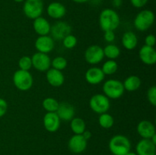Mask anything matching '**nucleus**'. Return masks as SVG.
Masks as SVG:
<instances>
[{
  "label": "nucleus",
  "instance_id": "nucleus-1",
  "mask_svg": "<svg viewBox=\"0 0 156 155\" xmlns=\"http://www.w3.org/2000/svg\"><path fill=\"white\" fill-rule=\"evenodd\" d=\"M101 29L105 31L113 30L118 28L120 24V18L118 13L112 9H105L101 12L98 19Z\"/></svg>",
  "mask_w": 156,
  "mask_h": 155
},
{
  "label": "nucleus",
  "instance_id": "nucleus-2",
  "mask_svg": "<svg viewBox=\"0 0 156 155\" xmlns=\"http://www.w3.org/2000/svg\"><path fill=\"white\" fill-rule=\"evenodd\" d=\"M108 147L113 155H126L130 151L131 143L125 135H116L110 139Z\"/></svg>",
  "mask_w": 156,
  "mask_h": 155
},
{
  "label": "nucleus",
  "instance_id": "nucleus-3",
  "mask_svg": "<svg viewBox=\"0 0 156 155\" xmlns=\"http://www.w3.org/2000/svg\"><path fill=\"white\" fill-rule=\"evenodd\" d=\"M15 88L21 91H27L32 88L34 78L29 71L18 69L15 71L12 77Z\"/></svg>",
  "mask_w": 156,
  "mask_h": 155
},
{
  "label": "nucleus",
  "instance_id": "nucleus-4",
  "mask_svg": "<svg viewBox=\"0 0 156 155\" xmlns=\"http://www.w3.org/2000/svg\"><path fill=\"white\" fill-rule=\"evenodd\" d=\"M155 15L149 9L140 11L134 18L133 24L137 30L141 32L147 31L154 24Z\"/></svg>",
  "mask_w": 156,
  "mask_h": 155
},
{
  "label": "nucleus",
  "instance_id": "nucleus-5",
  "mask_svg": "<svg viewBox=\"0 0 156 155\" xmlns=\"http://www.w3.org/2000/svg\"><path fill=\"white\" fill-rule=\"evenodd\" d=\"M102 89L104 94L108 98L113 100L120 98L125 91L123 82L117 79H108L104 83Z\"/></svg>",
  "mask_w": 156,
  "mask_h": 155
},
{
  "label": "nucleus",
  "instance_id": "nucleus-6",
  "mask_svg": "<svg viewBox=\"0 0 156 155\" xmlns=\"http://www.w3.org/2000/svg\"><path fill=\"white\" fill-rule=\"evenodd\" d=\"M44 4L43 0H24L23 12L27 18L34 20L41 17L44 12Z\"/></svg>",
  "mask_w": 156,
  "mask_h": 155
},
{
  "label": "nucleus",
  "instance_id": "nucleus-7",
  "mask_svg": "<svg viewBox=\"0 0 156 155\" xmlns=\"http://www.w3.org/2000/svg\"><path fill=\"white\" fill-rule=\"evenodd\" d=\"M89 106L91 110L98 114L108 112L111 107L110 99L104 94H94L90 98Z\"/></svg>",
  "mask_w": 156,
  "mask_h": 155
},
{
  "label": "nucleus",
  "instance_id": "nucleus-8",
  "mask_svg": "<svg viewBox=\"0 0 156 155\" xmlns=\"http://www.w3.org/2000/svg\"><path fill=\"white\" fill-rule=\"evenodd\" d=\"M32 67L37 71L45 72L51 66V59L48 54L37 52L31 56Z\"/></svg>",
  "mask_w": 156,
  "mask_h": 155
},
{
  "label": "nucleus",
  "instance_id": "nucleus-9",
  "mask_svg": "<svg viewBox=\"0 0 156 155\" xmlns=\"http://www.w3.org/2000/svg\"><path fill=\"white\" fill-rule=\"evenodd\" d=\"M72 33V27L66 21H57L51 26L50 33L51 37L56 40H62L65 36Z\"/></svg>",
  "mask_w": 156,
  "mask_h": 155
},
{
  "label": "nucleus",
  "instance_id": "nucleus-10",
  "mask_svg": "<svg viewBox=\"0 0 156 155\" xmlns=\"http://www.w3.org/2000/svg\"><path fill=\"white\" fill-rule=\"evenodd\" d=\"M85 59L90 65H97L105 58L103 48L98 45L89 46L85 52Z\"/></svg>",
  "mask_w": 156,
  "mask_h": 155
},
{
  "label": "nucleus",
  "instance_id": "nucleus-11",
  "mask_svg": "<svg viewBox=\"0 0 156 155\" xmlns=\"http://www.w3.org/2000/svg\"><path fill=\"white\" fill-rule=\"evenodd\" d=\"M88 145V141L82 135H73L68 141L69 150L73 153H81L85 151Z\"/></svg>",
  "mask_w": 156,
  "mask_h": 155
},
{
  "label": "nucleus",
  "instance_id": "nucleus-12",
  "mask_svg": "<svg viewBox=\"0 0 156 155\" xmlns=\"http://www.w3.org/2000/svg\"><path fill=\"white\" fill-rule=\"evenodd\" d=\"M54 40L49 35L39 36L34 42V47L39 53L48 54L54 48Z\"/></svg>",
  "mask_w": 156,
  "mask_h": 155
},
{
  "label": "nucleus",
  "instance_id": "nucleus-13",
  "mask_svg": "<svg viewBox=\"0 0 156 155\" xmlns=\"http://www.w3.org/2000/svg\"><path fill=\"white\" fill-rule=\"evenodd\" d=\"M61 120L56 112H47L43 119V124L46 130L50 133H54L60 127Z\"/></svg>",
  "mask_w": 156,
  "mask_h": 155
},
{
  "label": "nucleus",
  "instance_id": "nucleus-14",
  "mask_svg": "<svg viewBox=\"0 0 156 155\" xmlns=\"http://www.w3.org/2000/svg\"><path fill=\"white\" fill-rule=\"evenodd\" d=\"M56 113L60 119V120L66 122H70L75 117V107L73 105L68 102H62L59 103V106Z\"/></svg>",
  "mask_w": 156,
  "mask_h": 155
},
{
  "label": "nucleus",
  "instance_id": "nucleus-15",
  "mask_svg": "<svg viewBox=\"0 0 156 155\" xmlns=\"http://www.w3.org/2000/svg\"><path fill=\"white\" fill-rule=\"evenodd\" d=\"M105 78V74L101 68L98 67H91L86 71L85 78L87 83L91 85H97L101 83Z\"/></svg>",
  "mask_w": 156,
  "mask_h": 155
},
{
  "label": "nucleus",
  "instance_id": "nucleus-16",
  "mask_svg": "<svg viewBox=\"0 0 156 155\" xmlns=\"http://www.w3.org/2000/svg\"><path fill=\"white\" fill-rule=\"evenodd\" d=\"M46 72V79L50 86L59 88L64 84L65 76L62 71L52 68L47 70Z\"/></svg>",
  "mask_w": 156,
  "mask_h": 155
},
{
  "label": "nucleus",
  "instance_id": "nucleus-17",
  "mask_svg": "<svg viewBox=\"0 0 156 155\" xmlns=\"http://www.w3.org/2000/svg\"><path fill=\"white\" fill-rule=\"evenodd\" d=\"M139 57L145 65H153L156 62V51L155 48L143 45L139 51Z\"/></svg>",
  "mask_w": 156,
  "mask_h": 155
},
{
  "label": "nucleus",
  "instance_id": "nucleus-18",
  "mask_svg": "<svg viewBox=\"0 0 156 155\" xmlns=\"http://www.w3.org/2000/svg\"><path fill=\"white\" fill-rule=\"evenodd\" d=\"M137 133L141 138L145 139H150L155 135V127L152 122L149 120H142L136 126Z\"/></svg>",
  "mask_w": 156,
  "mask_h": 155
},
{
  "label": "nucleus",
  "instance_id": "nucleus-19",
  "mask_svg": "<svg viewBox=\"0 0 156 155\" xmlns=\"http://www.w3.org/2000/svg\"><path fill=\"white\" fill-rule=\"evenodd\" d=\"M136 153L137 155H155L156 145L150 139L143 138L136 145Z\"/></svg>",
  "mask_w": 156,
  "mask_h": 155
},
{
  "label": "nucleus",
  "instance_id": "nucleus-20",
  "mask_svg": "<svg viewBox=\"0 0 156 155\" xmlns=\"http://www.w3.org/2000/svg\"><path fill=\"white\" fill-rule=\"evenodd\" d=\"M47 12L49 17L53 19L59 20L63 18L66 14L65 5L59 2H53L50 3L47 8Z\"/></svg>",
  "mask_w": 156,
  "mask_h": 155
},
{
  "label": "nucleus",
  "instance_id": "nucleus-21",
  "mask_svg": "<svg viewBox=\"0 0 156 155\" xmlns=\"http://www.w3.org/2000/svg\"><path fill=\"white\" fill-rule=\"evenodd\" d=\"M33 21V28L37 34L39 36H45L50 33L51 25L45 18L41 16Z\"/></svg>",
  "mask_w": 156,
  "mask_h": 155
},
{
  "label": "nucleus",
  "instance_id": "nucleus-22",
  "mask_svg": "<svg viewBox=\"0 0 156 155\" xmlns=\"http://www.w3.org/2000/svg\"><path fill=\"white\" fill-rule=\"evenodd\" d=\"M121 43L126 50H133L138 45V37L134 32L126 31L123 34Z\"/></svg>",
  "mask_w": 156,
  "mask_h": 155
},
{
  "label": "nucleus",
  "instance_id": "nucleus-23",
  "mask_svg": "<svg viewBox=\"0 0 156 155\" xmlns=\"http://www.w3.org/2000/svg\"><path fill=\"white\" fill-rule=\"evenodd\" d=\"M141 84L142 81L140 78L139 76L135 75V74L128 76L125 79L124 81L123 82L124 90L128 91V92H134V91H136L141 87Z\"/></svg>",
  "mask_w": 156,
  "mask_h": 155
},
{
  "label": "nucleus",
  "instance_id": "nucleus-24",
  "mask_svg": "<svg viewBox=\"0 0 156 155\" xmlns=\"http://www.w3.org/2000/svg\"><path fill=\"white\" fill-rule=\"evenodd\" d=\"M70 129L74 135H82L86 130L85 120L80 117H74L70 121Z\"/></svg>",
  "mask_w": 156,
  "mask_h": 155
},
{
  "label": "nucleus",
  "instance_id": "nucleus-25",
  "mask_svg": "<svg viewBox=\"0 0 156 155\" xmlns=\"http://www.w3.org/2000/svg\"><path fill=\"white\" fill-rule=\"evenodd\" d=\"M104 55L105 57H107L108 59H117L120 55V50L117 45L113 43H109L105 46L103 49Z\"/></svg>",
  "mask_w": 156,
  "mask_h": 155
},
{
  "label": "nucleus",
  "instance_id": "nucleus-26",
  "mask_svg": "<svg viewBox=\"0 0 156 155\" xmlns=\"http://www.w3.org/2000/svg\"><path fill=\"white\" fill-rule=\"evenodd\" d=\"M98 124L101 128L105 129H109L114 126V119L111 114L108 112L100 114L98 117Z\"/></svg>",
  "mask_w": 156,
  "mask_h": 155
},
{
  "label": "nucleus",
  "instance_id": "nucleus-27",
  "mask_svg": "<svg viewBox=\"0 0 156 155\" xmlns=\"http://www.w3.org/2000/svg\"><path fill=\"white\" fill-rule=\"evenodd\" d=\"M101 68L105 75H112L118 70V64L115 60L108 59L102 65Z\"/></svg>",
  "mask_w": 156,
  "mask_h": 155
},
{
  "label": "nucleus",
  "instance_id": "nucleus-28",
  "mask_svg": "<svg viewBox=\"0 0 156 155\" xmlns=\"http://www.w3.org/2000/svg\"><path fill=\"white\" fill-rule=\"evenodd\" d=\"M59 102L53 97H46L42 102V106L47 112H56L59 106Z\"/></svg>",
  "mask_w": 156,
  "mask_h": 155
},
{
  "label": "nucleus",
  "instance_id": "nucleus-29",
  "mask_svg": "<svg viewBox=\"0 0 156 155\" xmlns=\"http://www.w3.org/2000/svg\"><path fill=\"white\" fill-rule=\"evenodd\" d=\"M67 65H68V62H67L66 59L62 56H56L51 60L52 68L59 70V71H62L63 69H65L67 67Z\"/></svg>",
  "mask_w": 156,
  "mask_h": 155
},
{
  "label": "nucleus",
  "instance_id": "nucleus-30",
  "mask_svg": "<svg viewBox=\"0 0 156 155\" xmlns=\"http://www.w3.org/2000/svg\"><path fill=\"white\" fill-rule=\"evenodd\" d=\"M62 45L65 47L66 49H68V50H72V49L75 48L76 46L77 45L78 43V39L75 35H73L72 33L67 35L66 36L62 39Z\"/></svg>",
  "mask_w": 156,
  "mask_h": 155
},
{
  "label": "nucleus",
  "instance_id": "nucleus-31",
  "mask_svg": "<svg viewBox=\"0 0 156 155\" xmlns=\"http://www.w3.org/2000/svg\"><path fill=\"white\" fill-rule=\"evenodd\" d=\"M18 67L19 69L24 71H29L32 68L31 57L28 56H24L18 60Z\"/></svg>",
  "mask_w": 156,
  "mask_h": 155
},
{
  "label": "nucleus",
  "instance_id": "nucleus-32",
  "mask_svg": "<svg viewBox=\"0 0 156 155\" xmlns=\"http://www.w3.org/2000/svg\"><path fill=\"white\" fill-rule=\"evenodd\" d=\"M147 99L149 103L152 106H156V87L152 86L148 89Z\"/></svg>",
  "mask_w": 156,
  "mask_h": 155
},
{
  "label": "nucleus",
  "instance_id": "nucleus-33",
  "mask_svg": "<svg viewBox=\"0 0 156 155\" xmlns=\"http://www.w3.org/2000/svg\"><path fill=\"white\" fill-rule=\"evenodd\" d=\"M104 39L108 43H112L116 39V35L114 31H113V30L105 31V33H104Z\"/></svg>",
  "mask_w": 156,
  "mask_h": 155
},
{
  "label": "nucleus",
  "instance_id": "nucleus-34",
  "mask_svg": "<svg viewBox=\"0 0 156 155\" xmlns=\"http://www.w3.org/2000/svg\"><path fill=\"white\" fill-rule=\"evenodd\" d=\"M8 109V103L5 100L0 98V118L5 115Z\"/></svg>",
  "mask_w": 156,
  "mask_h": 155
},
{
  "label": "nucleus",
  "instance_id": "nucleus-35",
  "mask_svg": "<svg viewBox=\"0 0 156 155\" xmlns=\"http://www.w3.org/2000/svg\"><path fill=\"white\" fill-rule=\"evenodd\" d=\"M149 0H130V3L133 7L141 9L148 3Z\"/></svg>",
  "mask_w": 156,
  "mask_h": 155
},
{
  "label": "nucleus",
  "instance_id": "nucleus-36",
  "mask_svg": "<svg viewBox=\"0 0 156 155\" xmlns=\"http://www.w3.org/2000/svg\"><path fill=\"white\" fill-rule=\"evenodd\" d=\"M145 45L154 47L155 45V36L153 34H149L145 38Z\"/></svg>",
  "mask_w": 156,
  "mask_h": 155
},
{
  "label": "nucleus",
  "instance_id": "nucleus-37",
  "mask_svg": "<svg viewBox=\"0 0 156 155\" xmlns=\"http://www.w3.org/2000/svg\"><path fill=\"white\" fill-rule=\"evenodd\" d=\"M82 136H83L84 138L87 140V141H88V140L91 138V135H91V132H90V131H88V130H85V132L82 134Z\"/></svg>",
  "mask_w": 156,
  "mask_h": 155
},
{
  "label": "nucleus",
  "instance_id": "nucleus-38",
  "mask_svg": "<svg viewBox=\"0 0 156 155\" xmlns=\"http://www.w3.org/2000/svg\"><path fill=\"white\" fill-rule=\"evenodd\" d=\"M113 4H114V5L116 6V7H119V6L121 5L122 1L121 0H114V1H113Z\"/></svg>",
  "mask_w": 156,
  "mask_h": 155
},
{
  "label": "nucleus",
  "instance_id": "nucleus-39",
  "mask_svg": "<svg viewBox=\"0 0 156 155\" xmlns=\"http://www.w3.org/2000/svg\"><path fill=\"white\" fill-rule=\"evenodd\" d=\"M72 1L76 3H78V4H82V3L87 2H88L89 0H72Z\"/></svg>",
  "mask_w": 156,
  "mask_h": 155
},
{
  "label": "nucleus",
  "instance_id": "nucleus-40",
  "mask_svg": "<svg viewBox=\"0 0 156 155\" xmlns=\"http://www.w3.org/2000/svg\"><path fill=\"white\" fill-rule=\"evenodd\" d=\"M126 155H137L136 152H133V151H129Z\"/></svg>",
  "mask_w": 156,
  "mask_h": 155
},
{
  "label": "nucleus",
  "instance_id": "nucleus-41",
  "mask_svg": "<svg viewBox=\"0 0 156 155\" xmlns=\"http://www.w3.org/2000/svg\"><path fill=\"white\" fill-rule=\"evenodd\" d=\"M24 1V0H14V2H18V3H21Z\"/></svg>",
  "mask_w": 156,
  "mask_h": 155
}]
</instances>
